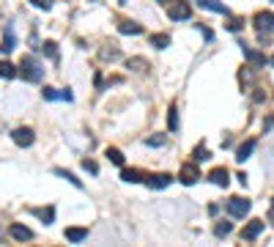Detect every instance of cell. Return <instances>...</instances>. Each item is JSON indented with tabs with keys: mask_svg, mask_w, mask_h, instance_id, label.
<instances>
[{
	"mask_svg": "<svg viewBox=\"0 0 274 247\" xmlns=\"http://www.w3.org/2000/svg\"><path fill=\"white\" fill-rule=\"evenodd\" d=\"M30 3H33L36 8H44V11H47V8H52V0H30Z\"/></svg>",
	"mask_w": 274,
	"mask_h": 247,
	"instance_id": "4dcf8cb0",
	"label": "cell"
},
{
	"mask_svg": "<svg viewBox=\"0 0 274 247\" xmlns=\"http://www.w3.org/2000/svg\"><path fill=\"white\" fill-rule=\"evenodd\" d=\"M241 53H244L247 61H250V63H255V66H266V63H269L266 55H263V53H255L252 47H244V44H241Z\"/></svg>",
	"mask_w": 274,
	"mask_h": 247,
	"instance_id": "ba28073f",
	"label": "cell"
},
{
	"mask_svg": "<svg viewBox=\"0 0 274 247\" xmlns=\"http://www.w3.org/2000/svg\"><path fill=\"white\" fill-rule=\"evenodd\" d=\"M11 236L17 242H28V239H33V231L25 228V225H11Z\"/></svg>",
	"mask_w": 274,
	"mask_h": 247,
	"instance_id": "4fadbf2b",
	"label": "cell"
},
{
	"mask_svg": "<svg viewBox=\"0 0 274 247\" xmlns=\"http://www.w3.org/2000/svg\"><path fill=\"white\" fill-rule=\"evenodd\" d=\"M209 179L217 184V187H228V171H225V168H214Z\"/></svg>",
	"mask_w": 274,
	"mask_h": 247,
	"instance_id": "2e32d148",
	"label": "cell"
},
{
	"mask_svg": "<svg viewBox=\"0 0 274 247\" xmlns=\"http://www.w3.org/2000/svg\"><path fill=\"white\" fill-rule=\"evenodd\" d=\"M179 179H181V184H195L197 179H200L197 162H195V165H184V168H181V173H179Z\"/></svg>",
	"mask_w": 274,
	"mask_h": 247,
	"instance_id": "8992f818",
	"label": "cell"
},
{
	"mask_svg": "<svg viewBox=\"0 0 274 247\" xmlns=\"http://www.w3.org/2000/svg\"><path fill=\"white\" fill-rule=\"evenodd\" d=\"M42 53H47L49 58H58V44H55V41H44V44H42Z\"/></svg>",
	"mask_w": 274,
	"mask_h": 247,
	"instance_id": "cb8c5ba5",
	"label": "cell"
},
{
	"mask_svg": "<svg viewBox=\"0 0 274 247\" xmlns=\"http://www.w3.org/2000/svg\"><path fill=\"white\" fill-rule=\"evenodd\" d=\"M173 182V176H167V173H156V176H148V187L151 189H162L167 184Z\"/></svg>",
	"mask_w": 274,
	"mask_h": 247,
	"instance_id": "9c48e42d",
	"label": "cell"
},
{
	"mask_svg": "<svg viewBox=\"0 0 274 247\" xmlns=\"http://www.w3.org/2000/svg\"><path fill=\"white\" fill-rule=\"evenodd\" d=\"M129 69L145 71V69H148V61H143V58H132V61H129Z\"/></svg>",
	"mask_w": 274,
	"mask_h": 247,
	"instance_id": "484cf974",
	"label": "cell"
},
{
	"mask_svg": "<svg viewBox=\"0 0 274 247\" xmlns=\"http://www.w3.org/2000/svg\"><path fill=\"white\" fill-rule=\"evenodd\" d=\"M159 3H167V0H159Z\"/></svg>",
	"mask_w": 274,
	"mask_h": 247,
	"instance_id": "74e56055",
	"label": "cell"
},
{
	"mask_svg": "<svg viewBox=\"0 0 274 247\" xmlns=\"http://www.w3.org/2000/svg\"><path fill=\"white\" fill-rule=\"evenodd\" d=\"M241 28H244V19H230V22H228V30H233V33L241 30Z\"/></svg>",
	"mask_w": 274,
	"mask_h": 247,
	"instance_id": "f546056e",
	"label": "cell"
},
{
	"mask_svg": "<svg viewBox=\"0 0 274 247\" xmlns=\"http://www.w3.org/2000/svg\"><path fill=\"white\" fill-rule=\"evenodd\" d=\"M11 135H14V143H17V146H30V143L36 140V137H33V129H28V126H17Z\"/></svg>",
	"mask_w": 274,
	"mask_h": 247,
	"instance_id": "5b68a950",
	"label": "cell"
},
{
	"mask_svg": "<svg viewBox=\"0 0 274 247\" xmlns=\"http://www.w3.org/2000/svg\"><path fill=\"white\" fill-rule=\"evenodd\" d=\"M167 124H170V129H179V110L170 107V116H167Z\"/></svg>",
	"mask_w": 274,
	"mask_h": 247,
	"instance_id": "83f0119b",
	"label": "cell"
},
{
	"mask_svg": "<svg viewBox=\"0 0 274 247\" xmlns=\"http://www.w3.org/2000/svg\"><path fill=\"white\" fill-rule=\"evenodd\" d=\"M200 33H203V39H206V41H211V39H214V33H211V28H206V25H200Z\"/></svg>",
	"mask_w": 274,
	"mask_h": 247,
	"instance_id": "1f68e13d",
	"label": "cell"
},
{
	"mask_svg": "<svg viewBox=\"0 0 274 247\" xmlns=\"http://www.w3.org/2000/svg\"><path fill=\"white\" fill-rule=\"evenodd\" d=\"M44 99H63V102H72V91H58V88H44L42 91Z\"/></svg>",
	"mask_w": 274,
	"mask_h": 247,
	"instance_id": "8fae6325",
	"label": "cell"
},
{
	"mask_svg": "<svg viewBox=\"0 0 274 247\" xmlns=\"http://www.w3.org/2000/svg\"><path fill=\"white\" fill-rule=\"evenodd\" d=\"M255 146H258V140H247V143H241V146H238V151H236V159H238V162L250 159V154L255 151Z\"/></svg>",
	"mask_w": 274,
	"mask_h": 247,
	"instance_id": "30bf717a",
	"label": "cell"
},
{
	"mask_svg": "<svg viewBox=\"0 0 274 247\" xmlns=\"http://www.w3.org/2000/svg\"><path fill=\"white\" fill-rule=\"evenodd\" d=\"M203 8H209V11H217V14H230L228 11V6H222L220 0H197Z\"/></svg>",
	"mask_w": 274,
	"mask_h": 247,
	"instance_id": "9a60e30c",
	"label": "cell"
},
{
	"mask_svg": "<svg viewBox=\"0 0 274 247\" xmlns=\"http://www.w3.org/2000/svg\"><path fill=\"white\" fill-rule=\"evenodd\" d=\"M145 143H148V146H162V143H165V137H148Z\"/></svg>",
	"mask_w": 274,
	"mask_h": 247,
	"instance_id": "836d02e7",
	"label": "cell"
},
{
	"mask_svg": "<svg viewBox=\"0 0 274 247\" xmlns=\"http://www.w3.org/2000/svg\"><path fill=\"white\" fill-rule=\"evenodd\" d=\"M230 228H233L230 223H225V220H220V223H217V228H214V234H217V236H228V234H230Z\"/></svg>",
	"mask_w": 274,
	"mask_h": 247,
	"instance_id": "d4e9b609",
	"label": "cell"
},
{
	"mask_svg": "<svg viewBox=\"0 0 274 247\" xmlns=\"http://www.w3.org/2000/svg\"><path fill=\"white\" fill-rule=\"evenodd\" d=\"M19 69H22V77L28 82H39L44 77V69H42V63H39L33 55H28V58H22V63H19Z\"/></svg>",
	"mask_w": 274,
	"mask_h": 247,
	"instance_id": "6da1fadb",
	"label": "cell"
},
{
	"mask_svg": "<svg viewBox=\"0 0 274 247\" xmlns=\"http://www.w3.org/2000/svg\"><path fill=\"white\" fill-rule=\"evenodd\" d=\"M33 214L42 217L44 223H52V220H55V209H52V206H47V209H33Z\"/></svg>",
	"mask_w": 274,
	"mask_h": 247,
	"instance_id": "d6986e66",
	"label": "cell"
},
{
	"mask_svg": "<svg viewBox=\"0 0 274 247\" xmlns=\"http://www.w3.org/2000/svg\"><path fill=\"white\" fill-rule=\"evenodd\" d=\"M192 17V6L189 3H173V6H170V19H176V22H181V19H189Z\"/></svg>",
	"mask_w": 274,
	"mask_h": 247,
	"instance_id": "277c9868",
	"label": "cell"
},
{
	"mask_svg": "<svg viewBox=\"0 0 274 247\" xmlns=\"http://www.w3.org/2000/svg\"><path fill=\"white\" fill-rule=\"evenodd\" d=\"M269 63H272V66H274V58H272V61H269Z\"/></svg>",
	"mask_w": 274,
	"mask_h": 247,
	"instance_id": "8d00e7d4",
	"label": "cell"
},
{
	"mask_svg": "<svg viewBox=\"0 0 274 247\" xmlns=\"http://www.w3.org/2000/svg\"><path fill=\"white\" fill-rule=\"evenodd\" d=\"M121 179H124V182L137 184V182H143V173H140V171H124V173H121Z\"/></svg>",
	"mask_w": 274,
	"mask_h": 247,
	"instance_id": "7402d4cb",
	"label": "cell"
},
{
	"mask_svg": "<svg viewBox=\"0 0 274 247\" xmlns=\"http://www.w3.org/2000/svg\"><path fill=\"white\" fill-rule=\"evenodd\" d=\"M14 47H17V39H14V30H11V25H6V39H3V44H0V53H11Z\"/></svg>",
	"mask_w": 274,
	"mask_h": 247,
	"instance_id": "7c38bea8",
	"label": "cell"
},
{
	"mask_svg": "<svg viewBox=\"0 0 274 247\" xmlns=\"http://www.w3.org/2000/svg\"><path fill=\"white\" fill-rule=\"evenodd\" d=\"M167 44H170V36H167V33H156V36H151V47L165 50Z\"/></svg>",
	"mask_w": 274,
	"mask_h": 247,
	"instance_id": "ac0fdd59",
	"label": "cell"
},
{
	"mask_svg": "<svg viewBox=\"0 0 274 247\" xmlns=\"http://www.w3.org/2000/svg\"><path fill=\"white\" fill-rule=\"evenodd\" d=\"M17 74V69H14L8 61H0V77H6V80H11V77Z\"/></svg>",
	"mask_w": 274,
	"mask_h": 247,
	"instance_id": "44dd1931",
	"label": "cell"
},
{
	"mask_svg": "<svg viewBox=\"0 0 274 247\" xmlns=\"http://www.w3.org/2000/svg\"><path fill=\"white\" fill-rule=\"evenodd\" d=\"M252 22H255L258 33H272L274 30V14L272 11H258Z\"/></svg>",
	"mask_w": 274,
	"mask_h": 247,
	"instance_id": "3957f363",
	"label": "cell"
},
{
	"mask_svg": "<svg viewBox=\"0 0 274 247\" xmlns=\"http://www.w3.org/2000/svg\"><path fill=\"white\" fill-rule=\"evenodd\" d=\"M55 176H60V179H66V182H72L74 187H83V182H80L77 176H74V173H69V171H63V168H58V171H55Z\"/></svg>",
	"mask_w": 274,
	"mask_h": 247,
	"instance_id": "ffe728a7",
	"label": "cell"
},
{
	"mask_svg": "<svg viewBox=\"0 0 274 247\" xmlns=\"http://www.w3.org/2000/svg\"><path fill=\"white\" fill-rule=\"evenodd\" d=\"M272 3H274V0H272Z\"/></svg>",
	"mask_w": 274,
	"mask_h": 247,
	"instance_id": "f35d334b",
	"label": "cell"
},
{
	"mask_svg": "<svg viewBox=\"0 0 274 247\" xmlns=\"http://www.w3.org/2000/svg\"><path fill=\"white\" fill-rule=\"evenodd\" d=\"M118 30H121V33H132V36H137V33H143V25L132 22V19H121Z\"/></svg>",
	"mask_w": 274,
	"mask_h": 247,
	"instance_id": "5bb4252c",
	"label": "cell"
},
{
	"mask_svg": "<svg viewBox=\"0 0 274 247\" xmlns=\"http://www.w3.org/2000/svg\"><path fill=\"white\" fill-rule=\"evenodd\" d=\"M107 159L113 165H124V154H121L118 148H107Z\"/></svg>",
	"mask_w": 274,
	"mask_h": 247,
	"instance_id": "603a6c76",
	"label": "cell"
},
{
	"mask_svg": "<svg viewBox=\"0 0 274 247\" xmlns=\"http://www.w3.org/2000/svg\"><path fill=\"white\" fill-rule=\"evenodd\" d=\"M250 200H247V198H230V200H228V212H230V217H244V214L247 212H250Z\"/></svg>",
	"mask_w": 274,
	"mask_h": 247,
	"instance_id": "7a4b0ae2",
	"label": "cell"
},
{
	"mask_svg": "<svg viewBox=\"0 0 274 247\" xmlns=\"http://www.w3.org/2000/svg\"><path fill=\"white\" fill-rule=\"evenodd\" d=\"M85 171H91V173H96V171H99V168H96V162H91V159H85Z\"/></svg>",
	"mask_w": 274,
	"mask_h": 247,
	"instance_id": "d6a6232c",
	"label": "cell"
},
{
	"mask_svg": "<svg viewBox=\"0 0 274 247\" xmlns=\"http://www.w3.org/2000/svg\"><path fill=\"white\" fill-rule=\"evenodd\" d=\"M101 58H104V61H118L121 53H118V47H113V50H104V53H101Z\"/></svg>",
	"mask_w": 274,
	"mask_h": 247,
	"instance_id": "f1b7e54d",
	"label": "cell"
},
{
	"mask_svg": "<svg viewBox=\"0 0 274 247\" xmlns=\"http://www.w3.org/2000/svg\"><path fill=\"white\" fill-rule=\"evenodd\" d=\"M261 231H263V220H252V223L241 231V239L252 242V239H258V236H261Z\"/></svg>",
	"mask_w": 274,
	"mask_h": 247,
	"instance_id": "52a82bcc",
	"label": "cell"
},
{
	"mask_svg": "<svg viewBox=\"0 0 274 247\" xmlns=\"http://www.w3.org/2000/svg\"><path fill=\"white\" fill-rule=\"evenodd\" d=\"M272 126H274V116H272V118H266V121H263V129H272Z\"/></svg>",
	"mask_w": 274,
	"mask_h": 247,
	"instance_id": "e575fe53",
	"label": "cell"
},
{
	"mask_svg": "<svg viewBox=\"0 0 274 247\" xmlns=\"http://www.w3.org/2000/svg\"><path fill=\"white\" fill-rule=\"evenodd\" d=\"M269 220L274 223V200H272V212H269Z\"/></svg>",
	"mask_w": 274,
	"mask_h": 247,
	"instance_id": "d590c367",
	"label": "cell"
},
{
	"mask_svg": "<svg viewBox=\"0 0 274 247\" xmlns=\"http://www.w3.org/2000/svg\"><path fill=\"white\" fill-rule=\"evenodd\" d=\"M206 159H211V154H209V148H206V146H200V148H195V162H206Z\"/></svg>",
	"mask_w": 274,
	"mask_h": 247,
	"instance_id": "4316f807",
	"label": "cell"
},
{
	"mask_svg": "<svg viewBox=\"0 0 274 247\" xmlns=\"http://www.w3.org/2000/svg\"><path fill=\"white\" fill-rule=\"evenodd\" d=\"M66 239L69 242H83V239H88V231L85 228H66Z\"/></svg>",
	"mask_w": 274,
	"mask_h": 247,
	"instance_id": "e0dca14e",
	"label": "cell"
}]
</instances>
